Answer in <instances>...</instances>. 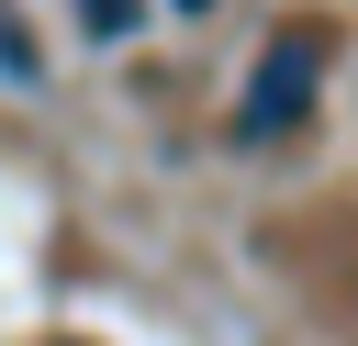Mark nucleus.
Segmentation results:
<instances>
[{
  "mask_svg": "<svg viewBox=\"0 0 358 346\" xmlns=\"http://www.w3.org/2000/svg\"><path fill=\"white\" fill-rule=\"evenodd\" d=\"M78 22H90V45H123L134 33V0H78Z\"/></svg>",
  "mask_w": 358,
  "mask_h": 346,
  "instance_id": "nucleus-3",
  "label": "nucleus"
},
{
  "mask_svg": "<svg viewBox=\"0 0 358 346\" xmlns=\"http://www.w3.org/2000/svg\"><path fill=\"white\" fill-rule=\"evenodd\" d=\"M313 89H324V22H280L268 56H257V78H246V100H235V134H246V145L291 134V123L313 112Z\"/></svg>",
  "mask_w": 358,
  "mask_h": 346,
  "instance_id": "nucleus-1",
  "label": "nucleus"
},
{
  "mask_svg": "<svg viewBox=\"0 0 358 346\" xmlns=\"http://www.w3.org/2000/svg\"><path fill=\"white\" fill-rule=\"evenodd\" d=\"M0 78H11V89H45V45L22 33V11H11V0H0Z\"/></svg>",
  "mask_w": 358,
  "mask_h": 346,
  "instance_id": "nucleus-2",
  "label": "nucleus"
}]
</instances>
